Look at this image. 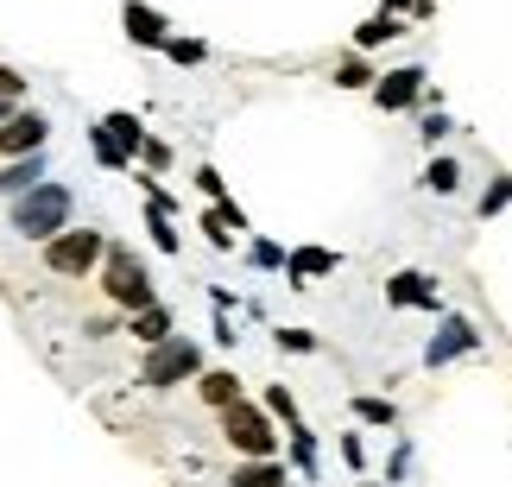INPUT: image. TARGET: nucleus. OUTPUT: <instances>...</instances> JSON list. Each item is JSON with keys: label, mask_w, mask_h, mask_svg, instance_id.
Instances as JSON below:
<instances>
[{"label": "nucleus", "mask_w": 512, "mask_h": 487, "mask_svg": "<svg viewBox=\"0 0 512 487\" xmlns=\"http://www.w3.org/2000/svg\"><path fill=\"white\" fill-rule=\"evenodd\" d=\"M70 184H32V190H19L13 197V235H26V241H51V235H64L70 228Z\"/></svg>", "instance_id": "obj_1"}, {"label": "nucleus", "mask_w": 512, "mask_h": 487, "mask_svg": "<svg viewBox=\"0 0 512 487\" xmlns=\"http://www.w3.org/2000/svg\"><path fill=\"white\" fill-rule=\"evenodd\" d=\"M102 291H108V304L127 310V317H133V310H146V304H159L152 272H146V260L133 247H108L102 253Z\"/></svg>", "instance_id": "obj_2"}, {"label": "nucleus", "mask_w": 512, "mask_h": 487, "mask_svg": "<svg viewBox=\"0 0 512 487\" xmlns=\"http://www.w3.org/2000/svg\"><path fill=\"white\" fill-rule=\"evenodd\" d=\"M222 437L234 443V456H247V462H272V456H279V437H272V418L260 412V405H247V399L222 405Z\"/></svg>", "instance_id": "obj_3"}, {"label": "nucleus", "mask_w": 512, "mask_h": 487, "mask_svg": "<svg viewBox=\"0 0 512 487\" xmlns=\"http://www.w3.org/2000/svg\"><path fill=\"white\" fill-rule=\"evenodd\" d=\"M102 253H108L102 228H64V235L45 241V266L57 272V279H89V272L102 266Z\"/></svg>", "instance_id": "obj_4"}, {"label": "nucleus", "mask_w": 512, "mask_h": 487, "mask_svg": "<svg viewBox=\"0 0 512 487\" xmlns=\"http://www.w3.org/2000/svg\"><path fill=\"white\" fill-rule=\"evenodd\" d=\"M203 374V348H196L190 336H165L159 348H146V367H140V386H184Z\"/></svg>", "instance_id": "obj_5"}, {"label": "nucleus", "mask_w": 512, "mask_h": 487, "mask_svg": "<svg viewBox=\"0 0 512 487\" xmlns=\"http://www.w3.org/2000/svg\"><path fill=\"white\" fill-rule=\"evenodd\" d=\"M45 140H51V121L38 108H13L0 121V159H32V152H45Z\"/></svg>", "instance_id": "obj_6"}, {"label": "nucleus", "mask_w": 512, "mask_h": 487, "mask_svg": "<svg viewBox=\"0 0 512 487\" xmlns=\"http://www.w3.org/2000/svg\"><path fill=\"white\" fill-rule=\"evenodd\" d=\"M475 348H481V329L468 323V317H456V310H449V317L437 323V336L424 342V361H430V367H449V361L475 355Z\"/></svg>", "instance_id": "obj_7"}, {"label": "nucleus", "mask_w": 512, "mask_h": 487, "mask_svg": "<svg viewBox=\"0 0 512 487\" xmlns=\"http://www.w3.org/2000/svg\"><path fill=\"white\" fill-rule=\"evenodd\" d=\"M411 102H424V70L411 64V70H386V76H373V108H386V114H399Z\"/></svg>", "instance_id": "obj_8"}, {"label": "nucleus", "mask_w": 512, "mask_h": 487, "mask_svg": "<svg viewBox=\"0 0 512 487\" xmlns=\"http://www.w3.org/2000/svg\"><path fill=\"white\" fill-rule=\"evenodd\" d=\"M386 304L392 310H443L430 272H392V279H386Z\"/></svg>", "instance_id": "obj_9"}, {"label": "nucleus", "mask_w": 512, "mask_h": 487, "mask_svg": "<svg viewBox=\"0 0 512 487\" xmlns=\"http://www.w3.org/2000/svg\"><path fill=\"white\" fill-rule=\"evenodd\" d=\"M121 26H127L133 45H146V51H165V38H171L165 13H152L146 0H127V7H121Z\"/></svg>", "instance_id": "obj_10"}, {"label": "nucleus", "mask_w": 512, "mask_h": 487, "mask_svg": "<svg viewBox=\"0 0 512 487\" xmlns=\"http://www.w3.org/2000/svg\"><path fill=\"white\" fill-rule=\"evenodd\" d=\"M336 266H342V253H329V247H298V253H285L291 285H310V279H323V272H336Z\"/></svg>", "instance_id": "obj_11"}, {"label": "nucleus", "mask_w": 512, "mask_h": 487, "mask_svg": "<svg viewBox=\"0 0 512 487\" xmlns=\"http://www.w3.org/2000/svg\"><path fill=\"white\" fill-rule=\"evenodd\" d=\"M45 184V152H32V159H7L0 165V197H19V190Z\"/></svg>", "instance_id": "obj_12"}, {"label": "nucleus", "mask_w": 512, "mask_h": 487, "mask_svg": "<svg viewBox=\"0 0 512 487\" xmlns=\"http://www.w3.org/2000/svg\"><path fill=\"white\" fill-rule=\"evenodd\" d=\"M392 38H405V19L399 13H373L361 32H354V51H373V45H392Z\"/></svg>", "instance_id": "obj_13"}, {"label": "nucleus", "mask_w": 512, "mask_h": 487, "mask_svg": "<svg viewBox=\"0 0 512 487\" xmlns=\"http://www.w3.org/2000/svg\"><path fill=\"white\" fill-rule=\"evenodd\" d=\"M196 393H203V405H215V412H222V405L241 399V380H234L228 367H215V374H196Z\"/></svg>", "instance_id": "obj_14"}, {"label": "nucleus", "mask_w": 512, "mask_h": 487, "mask_svg": "<svg viewBox=\"0 0 512 487\" xmlns=\"http://www.w3.org/2000/svg\"><path fill=\"white\" fill-rule=\"evenodd\" d=\"M133 336H140L146 348H159L171 336V310L165 304H146V310H133Z\"/></svg>", "instance_id": "obj_15"}, {"label": "nucleus", "mask_w": 512, "mask_h": 487, "mask_svg": "<svg viewBox=\"0 0 512 487\" xmlns=\"http://www.w3.org/2000/svg\"><path fill=\"white\" fill-rule=\"evenodd\" d=\"M418 184L430 190V197H456V190H462V165H456V159H430Z\"/></svg>", "instance_id": "obj_16"}, {"label": "nucleus", "mask_w": 512, "mask_h": 487, "mask_svg": "<svg viewBox=\"0 0 512 487\" xmlns=\"http://www.w3.org/2000/svg\"><path fill=\"white\" fill-rule=\"evenodd\" d=\"M102 127H108V140H114V146H121V152H127V159H133V152H140V146H146V127H140V121H133V114H108V121H102Z\"/></svg>", "instance_id": "obj_17"}, {"label": "nucleus", "mask_w": 512, "mask_h": 487, "mask_svg": "<svg viewBox=\"0 0 512 487\" xmlns=\"http://www.w3.org/2000/svg\"><path fill=\"white\" fill-rule=\"evenodd\" d=\"M354 418H361V424H380V431H392V424H399V405H392V399H373V393H354Z\"/></svg>", "instance_id": "obj_18"}, {"label": "nucleus", "mask_w": 512, "mask_h": 487, "mask_svg": "<svg viewBox=\"0 0 512 487\" xmlns=\"http://www.w3.org/2000/svg\"><path fill=\"white\" fill-rule=\"evenodd\" d=\"M279 481H285V462L272 456V462H247V469H234L228 487H279Z\"/></svg>", "instance_id": "obj_19"}, {"label": "nucleus", "mask_w": 512, "mask_h": 487, "mask_svg": "<svg viewBox=\"0 0 512 487\" xmlns=\"http://www.w3.org/2000/svg\"><path fill=\"white\" fill-rule=\"evenodd\" d=\"M336 89H373L367 57H342V64H336Z\"/></svg>", "instance_id": "obj_20"}, {"label": "nucleus", "mask_w": 512, "mask_h": 487, "mask_svg": "<svg viewBox=\"0 0 512 487\" xmlns=\"http://www.w3.org/2000/svg\"><path fill=\"white\" fill-rule=\"evenodd\" d=\"M266 418H285V424H298V399H291V386H266V405H260Z\"/></svg>", "instance_id": "obj_21"}, {"label": "nucleus", "mask_w": 512, "mask_h": 487, "mask_svg": "<svg viewBox=\"0 0 512 487\" xmlns=\"http://www.w3.org/2000/svg\"><path fill=\"white\" fill-rule=\"evenodd\" d=\"M89 146H95V159H102L108 171H121V165H127V152H121V146H114V140H108V127H102V121H95V127H89Z\"/></svg>", "instance_id": "obj_22"}, {"label": "nucleus", "mask_w": 512, "mask_h": 487, "mask_svg": "<svg viewBox=\"0 0 512 487\" xmlns=\"http://www.w3.org/2000/svg\"><path fill=\"white\" fill-rule=\"evenodd\" d=\"M291 462H298V469L310 475V469H317V437H310L304 431V424H291Z\"/></svg>", "instance_id": "obj_23"}, {"label": "nucleus", "mask_w": 512, "mask_h": 487, "mask_svg": "<svg viewBox=\"0 0 512 487\" xmlns=\"http://www.w3.org/2000/svg\"><path fill=\"white\" fill-rule=\"evenodd\" d=\"M165 57H171V64H203L209 45H203V38H165Z\"/></svg>", "instance_id": "obj_24"}, {"label": "nucleus", "mask_w": 512, "mask_h": 487, "mask_svg": "<svg viewBox=\"0 0 512 487\" xmlns=\"http://www.w3.org/2000/svg\"><path fill=\"white\" fill-rule=\"evenodd\" d=\"M500 209H512V171H500L494 190L481 197V222H487V216H500Z\"/></svg>", "instance_id": "obj_25"}, {"label": "nucleus", "mask_w": 512, "mask_h": 487, "mask_svg": "<svg viewBox=\"0 0 512 487\" xmlns=\"http://www.w3.org/2000/svg\"><path fill=\"white\" fill-rule=\"evenodd\" d=\"M247 260L260 266V272H279V266H285V247H279V241H253V253H247Z\"/></svg>", "instance_id": "obj_26"}, {"label": "nucleus", "mask_w": 512, "mask_h": 487, "mask_svg": "<svg viewBox=\"0 0 512 487\" xmlns=\"http://www.w3.org/2000/svg\"><path fill=\"white\" fill-rule=\"evenodd\" d=\"M152 241H159V253H177V247H184V241H177V228H171V216H159V209H152Z\"/></svg>", "instance_id": "obj_27"}, {"label": "nucleus", "mask_w": 512, "mask_h": 487, "mask_svg": "<svg viewBox=\"0 0 512 487\" xmlns=\"http://www.w3.org/2000/svg\"><path fill=\"white\" fill-rule=\"evenodd\" d=\"M279 348H291V355H317V336H310V329H279Z\"/></svg>", "instance_id": "obj_28"}, {"label": "nucleus", "mask_w": 512, "mask_h": 487, "mask_svg": "<svg viewBox=\"0 0 512 487\" xmlns=\"http://www.w3.org/2000/svg\"><path fill=\"white\" fill-rule=\"evenodd\" d=\"M19 95H26V76L13 64H0V102H19Z\"/></svg>", "instance_id": "obj_29"}, {"label": "nucleus", "mask_w": 512, "mask_h": 487, "mask_svg": "<svg viewBox=\"0 0 512 487\" xmlns=\"http://www.w3.org/2000/svg\"><path fill=\"white\" fill-rule=\"evenodd\" d=\"M196 184H203V197H209V203H222V197H228V184H222V171H215V165L196 171Z\"/></svg>", "instance_id": "obj_30"}, {"label": "nucleus", "mask_w": 512, "mask_h": 487, "mask_svg": "<svg viewBox=\"0 0 512 487\" xmlns=\"http://www.w3.org/2000/svg\"><path fill=\"white\" fill-rule=\"evenodd\" d=\"M443 133H449V121H443V108H437V114H424V127H418V140H424V146H437V140H443Z\"/></svg>", "instance_id": "obj_31"}, {"label": "nucleus", "mask_w": 512, "mask_h": 487, "mask_svg": "<svg viewBox=\"0 0 512 487\" xmlns=\"http://www.w3.org/2000/svg\"><path fill=\"white\" fill-rule=\"evenodd\" d=\"M342 462H348V469H361V462H367V443H361V437H354V431L342 437Z\"/></svg>", "instance_id": "obj_32"}, {"label": "nucleus", "mask_w": 512, "mask_h": 487, "mask_svg": "<svg viewBox=\"0 0 512 487\" xmlns=\"http://www.w3.org/2000/svg\"><path fill=\"white\" fill-rule=\"evenodd\" d=\"M140 159H146V165H171V146H165V140H146Z\"/></svg>", "instance_id": "obj_33"}, {"label": "nucleus", "mask_w": 512, "mask_h": 487, "mask_svg": "<svg viewBox=\"0 0 512 487\" xmlns=\"http://www.w3.org/2000/svg\"><path fill=\"white\" fill-rule=\"evenodd\" d=\"M399 7H411V0H386V7H380V13H399Z\"/></svg>", "instance_id": "obj_34"}, {"label": "nucleus", "mask_w": 512, "mask_h": 487, "mask_svg": "<svg viewBox=\"0 0 512 487\" xmlns=\"http://www.w3.org/2000/svg\"><path fill=\"white\" fill-rule=\"evenodd\" d=\"M13 108H19V102H0V121H7V114H13Z\"/></svg>", "instance_id": "obj_35"}, {"label": "nucleus", "mask_w": 512, "mask_h": 487, "mask_svg": "<svg viewBox=\"0 0 512 487\" xmlns=\"http://www.w3.org/2000/svg\"><path fill=\"white\" fill-rule=\"evenodd\" d=\"M279 487H291V481H279Z\"/></svg>", "instance_id": "obj_36"}, {"label": "nucleus", "mask_w": 512, "mask_h": 487, "mask_svg": "<svg viewBox=\"0 0 512 487\" xmlns=\"http://www.w3.org/2000/svg\"><path fill=\"white\" fill-rule=\"evenodd\" d=\"M367 487H373V481H367Z\"/></svg>", "instance_id": "obj_37"}]
</instances>
